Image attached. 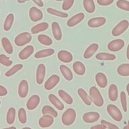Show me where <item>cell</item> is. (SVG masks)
<instances>
[{
	"label": "cell",
	"mask_w": 129,
	"mask_h": 129,
	"mask_svg": "<svg viewBox=\"0 0 129 129\" xmlns=\"http://www.w3.org/2000/svg\"><path fill=\"white\" fill-rule=\"evenodd\" d=\"M54 122V118L50 115H44L39 119L38 124L42 128H48L52 126Z\"/></svg>",
	"instance_id": "7c38bea8"
},
{
	"label": "cell",
	"mask_w": 129,
	"mask_h": 129,
	"mask_svg": "<svg viewBox=\"0 0 129 129\" xmlns=\"http://www.w3.org/2000/svg\"><path fill=\"white\" fill-rule=\"evenodd\" d=\"M48 100L50 101V102L52 104L55 108L58 109V110H62L64 109V105L59 100L58 98L54 94H50L48 95Z\"/></svg>",
	"instance_id": "44dd1931"
},
{
	"label": "cell",
	"mask_w": 129,
	"mask_h": 129,
	"mask_svg": "<svg viewBox=\"0 0 129 129\" xmlns=\"http://www.w3.org/2000/svg\"><path fill=\"white\" fill-rule=\"evenodd\" d=\"M99 45L97 43H93L91 45L87 47L85 51L84 54H83V57L85 59H89L90 58L93 54L95 53L97 50H98Z\"/></svg>",
	"instance_id": "d6986e66"
},
{
	"label": "cell",
	"mask_w": 129,
	"mask_h": 129,
	"mask_svg": "<svg viewBox=\"0 0 129 129\" xmlns=\"http://www.w3.org/2000/svg\"><path fill=\"white\" fill-rule=\"evenodd\" d=\"M77 93H78V95H79L81 98L83 102L85 103V104H86L87 106H90L91 104V101L90 98H89V96L87 95L86 91L83 89H78Z\"/></svg>",
	"instance_id": "f546056e"
},
{
	"label": "cell",
	"mask_w": 129,
	"mask_h": 129,
	"mask_svg": "<svg viewBox=\"0 0 129 129\" xmlns=\"http://www.w3.org/2000/svg\"><path fill=\"white\" fill-rule=\"evenodd\" d=\"M114 0H97L98 4L102 6H108L113 4Z\"/></svg>",
	"instance_id": "f6af8a7d"
},
{
	"label": "cell",
	"mask_w": 129,
	"mask_h": 129,
	"mask_svg": "<svg viewBox=\"0 0 129 129\" xmlns=\"http://www.w3.org/2000/svg\"><path fill=\"white\" fill-rule=\"evenodd\" d=\"M76 112L74 109H67L62 115L61 120L62 124L65 126H70L73 124L76 118Z\"/></svg>",
	"instance_id": "7a4b0ae2"
},
{
	"label": "cell",
	"mask_w": 129,
	"mask_h": 129,
	"mask_svg": "<svg viewBox=\"0 0 129 129\" xmlns=\"http://www.w3.org/2000/svg\"><path fill=\"white\" fill-rule=\"evenodd\" d=\"M117 72L122 77L129 76V64H122L117 69Z\"/></svg>",
	"instance_id": "4dcf8cb0"
},
{
	"label": "cell",
	"mask_w": 129,
	"mask_h": 129,
	"mask_svg": "<svg viewBox=\"0 0 129 129\" xmlns=\"http://www.w3.org/2000/svg\"><path fill=\"white\" fill-rule=\"evenodd\" d=\"M73 69L75 73L78 75H83L85 73V67L81 61H76L73 64Z\"/></svg>",
	"instance_id": "603a6c76"
},
{
	"label": "cell",
	"mask_w": 129,
	"mask_h": 129,
	"mask_svg": "<svg viewBox=\"0 0 129 129\" xmlns=\"http://www.w3.org/2000/svg\"><path fill=\"white\" fill-rule=\"evenodd\" d=\"M107 112L108 114L116 122H120L122 120V114L120 109L114 104H109L107 106Z\"/></svg>",
	"instance_id": "3957f363"
},
{
	"label": "cell",
	"mask_w": 129,
	"mask_h": 129,
	"mask_svg": "<svg viewBox=\"0 0 129 129\" xmlns=\"http://www.w3.org/2000/svg\"><path fill=\"white\" fill-rule=\"evenodd\" d=\"M23 68V65L22 64H17L16 65H14L12 68H11L10 70H8L7 72L6 73V77H12V75H14L15 73L19 71L20 70H21Z\"/></svg>",
	"instance_id": "74e56055"
},
{
	"label": "cell",
	"mask_w": 129,
	"mask_h": 129,
	"mask_svg": "<svg viewBox=\"0 0 129 129\" xmlns=\"http://www.w3.org/2000/svg\"><path fill=\"white\" fill-rule=\"evenodd\" d=\"M101 123L104 124L106 128H108V129H120L118 126H117L116 125L114 124H112V123L109 122L108 121L104 120H102L101 121Z\"/></svg>",
	"instance_id": "ee69618b"
},
{
	"label": "cell",
	"mask_w": 129,
	"mask_h": 129,
	"mask_svg": "<svg viewBox=\"0 0 129 129\" xmlns=\"http://www.w3.org/2000/svg\"><path fill=\"white\" fill-rule=\"evenodd\" d=\"M125 45L124 41L122 39H116L112 40L108 44V48L112 52H118L122 50Z\"/></svg>",
	"instance_id": "8992f818"
},
{
	"label": "cell",
	"mask_w": 129,
	"mask_h": 129,
	"mask_svg": "<svg viewBox=\"0 0 129 129\" xmlns=\"http://www.w3.org/2000/svg\"><path fill=\"white\" fill-rule=\"evenodd\" d=\"M95 81L101 88H105L108 85V79L106 75L103 73L99 72L95 75Z\"/></svg>",
	"instance_id": "ac0fdd59"
},
{
	"label": "cell",
	"mask_w": 129,
	"mask_h": 129,
	"mask_svg": "<svg viewBox=\"0 0 129 129\" xmlns=\"http://www.w3.org/2000/svg\"><path fill=\"white\" fill-rule=\"evenodd\" d=\"M32 1L39 7H42V6H44V4H43L42 0H32Z\"/></svg>",
	"instance_id": "c3c4849f"
},
{
	"label": "cell",
	"mask_w": 129,
	"mask_h": 129,
	"mask_svg": "<svg viewBox=\"0 0 129 129\" xmlns=\"http://www.w3.org/2000/svg\"><path fill=\"white\" fill-rule=\"evenodd\" d=\"M126 57L127 59L129 60V44L127 46V50H126Z\"/></svg>",
	"instance_id": "681fc988"
},
{
	"label": "cell",
	"mask_w": 129,
	"mask_h": 129,
	"mask_svg": "<svg viewBox=\"0 0 129 129\" xmlns=\"http://www.w3.org/2000/svg\"><path fill=\"white\" fill-rule=\"evenodd\" d=\"M54 53V49H52V48H47V49H44V50L38 51L36 54H34V57L36 58H44V57H48V56H51Z\"/></svg>",
	"instance_id": "cb8c5ba5"
},
{
	"label": "cell",
	"mask_w": 129,
	"mask_h": 129,
	"mask_svg": "<svg viewBox=\"0 0 129 129\" xmlns=\"http://www.w3.org/2000/svg\"><path fill=\"white\" fill-rule=\"evenodd\" d=\"M95 58L100 60H114L116 56L114 54L107 53V52H100L96 54Z\"/></svg>",
	"instance_id": "83f0119b"
},
{
	"label": "cell",
	"mask_w": 129,
	"mask_h": 129,
	"mask_svg": "<svg viewBox=\"0 0 129 129\" xmlns=\"http://www.w3.org/2000/svg\"><path fill=\"white\" fill-rule=\"evenodd\" d=\"M3 129H16V128L15 126H11V127H9V128H3Z\"/></svg>",
	"instance_id": "db71d44e"
},
{
	"label": "cell",
	"mask_w": 129,
	"mask_h": 129,
	"mask_svg": "<svg viewBox=\"0 0 129 129\" xmlns=\"http://www.w3.org/2000/svg\"><path fill=\"white\" fill-rule=\"evenodd\" d=\"M74 2L75 0H64L62 6V10H64V11L70 10L71 8H72V6H73Z\"/></svg>",
	"instance_id": "7bdbcfd3"
},
{
	"label": "cell",
	"mask_w": 129,
	"mask_h": 129,
	"mask_svg": "<svg viewBox=\"0 0 129 129\" xmlns=\"http://www.w3.org/2000/svg\"><path fill=\"white\" fill-rule=\"evenodd\" d=\"M58 58L60 61H62L65 63L71 62L73 60V55L70 52L67 50H60L58 52Z\"/></svg>",
	"instance_id": "2e32d148"
},
{
	"label": "cell",
	"mask_w": 129,
	"mask_h": 129,
	"mask_svg": "<svg viewBox=\"0 0 129 129\" xmlns=\"http://www.w3.org/2000/svg\"><path fill=\"white\" fill-rule=\"evenodd\" d=\"M31 40H32L31 34L28 32H23L16 36L14 40V42L16 46H22L29 43Z\"/></svg>",
	"instance_id": "5b68a950"
},
{
	"label": "cell",
	"mask_w": 129,
	"mask_h": 129,
	"mask_svg": "<svg viewBox=\"0 0 129 129\" xmlns=\"http://www.w3.org/2000/svg\"><path fill=\"white\" fill-rule=\"evenodd\" d=\"M90 129H106V126L104 124L101 123L100 124H98L95 125V126H91Z\"/></svg>",
	"instance_id": "7dc6e473"
},
{
	"label": "cell",
	"mask_w": 129,
	"mask_h": 129,
	"mask_svg": "<svg viewBox=\"0 0 129 129\" xmlns=\"http://www.w3.org/2000/svg\"><path fill=\"white\" fill-rule=\"evenodd\" d=\"M58 95L62 98V100L64 101V102L67 104L69 105L72 104L73 102V100L71 98L70 95H69L66 91H64V90H62V89H60V90L58 91Z\"/></svg>",
	"instance_id": "e575fe53"
},
{
	"label": "cell",
	"mask_w": 129,
	"mask_h": 129,
	"mask_svg": "<svg viewBox=\"0 0 129 129\" xmlns=\"http://www.w3.org/2000/svg\"><path fill=\"white\" fill-rule=\"evenodd\" d=\"M56 2H60V1H62V0H55Z\"/></svg>",
	"instance_id": "9f6ffc18"
},
{
	"label": "cell",
	"mask_w": 129,
	"mask_h": 129,
	"mask_svg": "<svg viewBox=\"0 0 129 129\" xmlns=\"http://www.w3.org/2000/svg\"><path fill=\"white\" fill-rule=\"evenodd\" d=\"M28 93V83L25 79L20 81L18 86V95L21 98H24L27 96Z\"/></svg>",
	"instance_id": "9a60e30c"
},
{
	"label": "cell",
	"mask_w": 129,
	"mask_h": 129,
	"mask_svg": "<svg viewBox=\"0 0 129 129\" xmlns=\"http://www.w3.org/2000/svg\"><path fill=\"white\" fill-rule=\"evenodd\" d=\"M48 14H52V15H54V16H56L57 17H59V18H66L68 17V14L67 13H64V12H60L57 10H55V9H53V8H47L46 10Z\"/></svg>",
	"instance_id": "8d00e7d4"
},
{
	"label": "cell",
	"mask_w": 129,
	"mask_h": 129,
	"mask_svg": "<svg viewBox=\"0 0 129 129\" xmlns=\"http://www.w3.org/2000/svg\"><path fill=\"white\" fill-rule=\"evenodd\" d=\"M120 101L122 107L124 112H127V102H126V95L124 91H122L120 93Z\"/></svg>",
	"instance_id": "b9f144b4"
},
{
	"label": "cell",
	"mask_w": 129,
	"mask_h": 129,
	"mask_svg": "<svg viewBox=\"0 0 129 129\" xmlns=\"http://www.w3.org/2000/svg\"><path fill=\"white\" fill-rule=\"evenodd\" d=\"M84 17L85 15L83 13H82V12L78 13V14L72 16L70 19H69V20L67 22V24L69 27H73V26L79 24L84 19Z\"/></svg>",
	"instance_id": "4fadbf2b"
},
{
	"label": "cell",
	"mask_w": 129,
	"mask_h": 129,
	"mask_svg": "<svg viewBox=\"0 0 129 129\" xmlns=\"http://www.w3.org/2000/svg\"><path fill=\"white\" fill-rule=\"evenodd\" d=\"M22 129H32V128H30V127H25V128H23Z\"/></svg>",
	"instance_id": "11a10c76"
},
{
	"label": "cell",
	"mask_w": 129,
	"mask_h": 129,
	"mask_svg": "<svg viewBox=\"0 0 129 129\" xmlns=\"http://www.w3.org/2000/svg\"><path fill=\"white\" fill-rule=\"evenodd\" d=\"M126 91H127V93H128V96H129V83H128V85H127Z\"/></svg>",
	"instance_id": "f5cc1de1"
},
{
	"label": "cell",
	"mask_w": 129,
	"mask_h": 129,
	"mask_svg": "<svg viewBox=\"0 0 129 129\" xmlns=\"http://www.w3.org/2000/svg\"><path fill=\"white\" fill-rule=\"evenodd\" d=\"M123 129H129V120L128 121V124L123 128Z\"/></svg>",
	"instance_id": "816d5d0a"
},
{
	"label": "cell",
	"mask_w": 129,
	"mask_h": 129,
	"mask_svg": "<svg viewBox=\"0 0 129 129\" xmlns=\"http://www.w3.org/2000/svg\"><path fill=\"white\" fill-rule=\"evenodd\" d=\"M29 16H30V20L32 22H38L42 19L43 18V14L42 11L38 9L36 7H32L29 11Z\"/></svg>",
	"instance_id": "ba28073f"
},
{
	"label": "cell",
	"mask_w": 129,
	"mask_h": 129,
	"mask_svg": "<svg viewBox=\"0 0 129 129\" xmlns=\"http://www.w3.org/2000/svg\"><path fill=\"white\" fill-rule=\"evenodd\" d=\"M45 73H46V67L44 64L41 63L38 65L37 70H36V83L38 84L41 85L43 83L44 77H45Z\"/></svg>",
	"instance_id": "30bf717a"
},
{
	"label": "cell",
	"mask_w": 129,
	"mask_h": 129,
	"mask_svg": "<svg viewBox=\"0 0 129 129\" xmlns=\"http://www.w3.org/2000/svg\"><path fill=\"white\" fill-rule=\"evenodd\" d=\"M16 118V109L14 108H10L8 109L6 116V120L9 124H14Z\"/></svg>",
	"instance_id": "d6a6232c"
},
{
	"label": "cell",
	"mask_w": 129,
	"mask_h": 129,
	"mask_svg": "<svg viewBox=\"0 0 129 129\" xmlns=\"http://www.w3.org/2000/svg\"><path fill=\"white\" fill-rule=\"evenodd\" d=\"M8 94V90L5 87L0 85V96H5Z\"/></svg>",
	"instance_id": "bcb514c9"
},
{
	"label": "cell",
	"mask_w": 129,
	"mask_h": 129,
	"mask_svg": "<svg viewBox=\"0 0 129 129\" xmlns=\"http://www.w3.org/2000/svg\"><path fill=\"white\" fill-rule=\"evenodd\" d=\"M40 98L39 95H33L29 98V100L27 102L26 104V107L27 109L29 110H32L36 108V107L38 106L40 104Z\"/></svg>",
	"instance_id": "5bb4252c"
},
{
	"label": "cell",
	"mask_w": 129,
	"mask_h": 129,
	"mask_svg": "<svg viewBox=\"0 0 129 129\" xmlns=\"http://www.w3.org/2000/svg\"><path fill=\"white\" fill-rule=\"evenodd\" d=\"M100 115L96 112H87L83 116V120L86 123H94L98 120Z\"/></svg>",
	"instance_id": "8fae6325"
},
{
	"label": "cell",
	"mask_w": 129,
	"mask_h": 129,
	"mask_svg": "<svg viewBox=\"0 0 129 129\" xmlns=\"http://www.w3.org/2000/svg\"><path fill=\"white\" fill-rule=\"evenodd\" d=\"M51 28H52V35L54 36V38L56 40H61V38H62V32H61L60 25L58 24V23L56 22H52Z\"/></svg>",
	"instance_id": "ffe728a7"
},
{
	"label": "cell",
	"mask_w": 129,
	"mask_h": 129,
	"mask_svg": "<svg viewBox=\"0 0 129 129\" xmlns=\"http://www.w3.org/2000/svg\"><path fill=\"white\" fill-rule=\"evenodd\" d=\"M89 98L96 106L102 107L104 105V98L100 91L96 87H91L89 89Z\"/></svg>",
	"instance_id": "6da1fadb"
},
{
	"label": "cell",
	"mask_w": 129,
	"mask_h": 129,
	"mask_svg": "<svg viewBox=\"0 0 129 129\" xmlns=\"http://www.w3.org/2000/svg\"><path fill=\"white\" fill-rule=\"evenodd\" d=\"M129 27V22L127 20H123L120 22L112 30V34L114 36H118L122 34Z\"/></svg>",
	"instance_id": "277c9868"
},
{
	"label": "cell",
	"mask_w": 129,
	"mask_h": 129,
	"mask_svg": "<svg viewBox=\"0 0 129 129\" xmlns=\"http://www.w3.org/2000/svg\"><path fill=\"white\" fill-rule=\"evenodd\" d=\"M118 96V90L116 85L112 84L109 87L108 97L112 102H116Z\"/></svg>",
	"instance_id": "7402d4cb"
},
{
	"label": "cell",
	"mask_w": 129,
	"mask_h": 129,
	"mask_svg": "<svg viewBox=\"0 0 129 129\" xmlns=\"http://www.w3.org/2000/svg\"><path fill=\"white\" fill-rule=\"evenodd\" d=\"M42 113L43 115H50L53 118H56L58 116L57 112L50 106H44L42 109Z\"/></svg>",
	"instance_id": "836d02e7"
},
{
	"label": "cell",
	"mask_w": 129,
	"mask_h": 129,
	"mask_svg": "<svg viewBox=\"0 0 129 129\" xmlns=\"http://www.w3.org/2000/svg\"><path fill=\"white\" fill-rule=\"evenodd\" d=\"M83 5L86 12L89 14L93 13L95 10V6L93 0H83Z\"/></svg>",
	"instance_id": "f1b7e54d"
},
{
	"label": "cell",
	"mask_w": 129,
	"mask_h": 129,
	"mask_svg": "<svg viewBox=\"0 0 129 129\" xmlns=\"http://www.w3.org/2000/svg\"><path fill=\"white\" fill-rule=\"evenodd\" d=\"M0 63L4 66L10 67L13 63V61L5 54H0Z\"/></svg>",
	"instance_id": "60d3db41"
},
{
	"label": "cell",
	"mask_w": 129,
	"mask_h": 129,
	"mask_svg": "<svg viewBox=\"0 0 129 129\" xmlns=\"http://www.w3.org/2000/svg\"><path fill=\"white\" fill-rule=\"evenodd\" d=\"M14 21V15L13 14H9L6 17L4 22V29L6 31H9L11 29Z\"/></svg>",
	"instance_id": "1f68e13d"
},
{
	"label": "cell",
	"mask_w": 129,
	"mask_h": 129,
	"mask_svg": "<svg viewBox=\"0 0 129 129\" xmlns=\"http://www.w3.org/2000/svg\"><path fill=\"white\" fill-rule=\"evenodd\" d=\"M106 22V19L104 17H96L91 18L87 22V25L90 28H99L104 25Z\"/></svg>",
	"instance_id": "9c48e42d"
},
{
	"label": "cell",
	"mask_w": 129,
	"mask_h": 129,
	"mask_svg": "<svg viewBox=\"0 0 129 129\" xmlns=\"http://www.w3.org/2000/svg\"><path fill=\"white\" fill-rule=\"evenodd\" d=\"M2 1H5V0H2Z\"/></svg>",
	"instance_id": "680465c9"
},
{
	"label": "cell",
	"mask_w": 129,
	"mask_h": 129,
	"mask_svg": "<svg viewBox=\"0 0 129 129\" xmlns=\"http://www.w3.org/2000/svg\"><path fill=\"white\" fill-rule=\"evenodd\" d=\"M34 50V48L33 46L31 45H28L20 51L18 54V56L21 60H26L33 54Z\"/></svg>",
	"instance_id": "e0dca14e"
},
{
	"label": "cell",
	"mask_w": 129,
	"mask_h": 129,
	"mask_svg": "<svg viewBox=\"0 0 129 129\" xmlns=\"http://www.w3.org/2000/svg\"><path fill=\"white\" fill-rule=\"evenodd\" d=\"M0 105H1V101H0Z\"/></svg>",
	"instance_id": "6f0895ef"
},
{
	"label": "cell",
	"mask_w": 129,
	"mask_h": 129,
	"mask_svg": "<svg viewBox=\"0 0 129 129\" xmlns=\"http://www.w3.org/2000/svg\"><path fill=\"white\" fill-rule=\"evenodd\" d=\"M2 44L3 46L4 50L7 52L8 54H11L14 52V49H13V46H12L10 40L6 37H4L2 39Z\"/></svg>",
	"instance_id": "4316f807"
},
{
	"label": "cell",
	"mask_w": 129,
	"mask_h": 129,
	"mask_svg": "<svg viewBox=\"0 0 129 129\" xmlns=\"http://www.w3.org/2000/svg\"><path fill=\"white\" fill-rule=\"evenodd\" d=\"M38 42L45 46H50L52 44V39L45 34H40L38 36Z\"/></svg>",
	"instance_id": "d590c367"
},
{
	"label": "cell",
	"mask_w": 129,
	"mask_h": 129,
	"mask_svg": "<svg viewBox=\"0 0 129 129\" xmlns=\"http://www.w3.org/2000/svg\"><path fill=\"white\" fill-rule=\"evenodd\" d=\"M48 28V24L46 22H42L40 24L35 25L34 27H32L31 29V32L33 34H38L40 32L45 31Z\"/></svg>",
	"instance_id": "484cf974"
},
{
	"label": "cell",
	"mask_w": 129,
	"mask_h": 129,
	"mask_svg": "<svg viewBox=\"0 0 129 129\" xmlns=\"http://www.w3.org/2000/svg\"><path fill=\"white\" fill-rule=\"evenodd\" d=\"M17 1H18V2L19 3V4H23V3H24V2H28V1H29V0H17Z\"/></svg>",
	"instance_id": "f907efd6"
},
{
	"label": "cell",
	"mask_w": 129,
	"mask_h": 129,
	"mask_svg": "<svg viewBox=\"0 0 129 129\" xmlns=\"http://www.w3.org/2000/svg\"><path fill=\"white\" fill-rule=\"evenodd\" d=\"M116 6L121 10L129 12V2L126 0H118L116 2Z\"/></svg>",
	"instance_id": "ab89813d"
},
{
	"label": "cell",
	"mask_w": 129,
	"mask_h": 129,
	"mask_svg": "<svg viewBox=\"0 0 129 129\" xmlns=\"http://www.w3.org/2000/svg\"><path fill=\"white\" fill-rule=\"evenodd\" d=\"M18 119L20 123L22 124H26L27 122V115L25 109L23 108L19 109L18 110Z\"/></svg>",
	"instance_id": "f35d334b"
},
{
	"label": "cell",
	"mask_w": 129,
	"mask_h": 129,
	"mask_svg": "<svg viewBox=\"0 0 129 129\" xmlns=\"http://www.w3.org/2000/svg\"><path fill=\"white\" fill-rule=\"evenodd\" d=\"M60 81V77L57 75H52L44 83V88L46 90H51L54 88V87L56 86Z\"/></svg>",
	"instance_id": "52a82bcc"
},
{
	"label": "cell",
	"mask_w": 129,
	"mask_h": 129,
	"mask_svg": "<svg viewBox=\"0 0 129 129\" xmlns=\"http://www.w3.org/2000/svg\"><path fill=\"white\" fill-rule=\"evenodd\" d=\"M60 71L62 73V76L67 81H71L73 79V73L68 67L64 64H61L60 66Z\"/></svg>",
	"instance_id": "d4e9b609"
}]
</instances>
